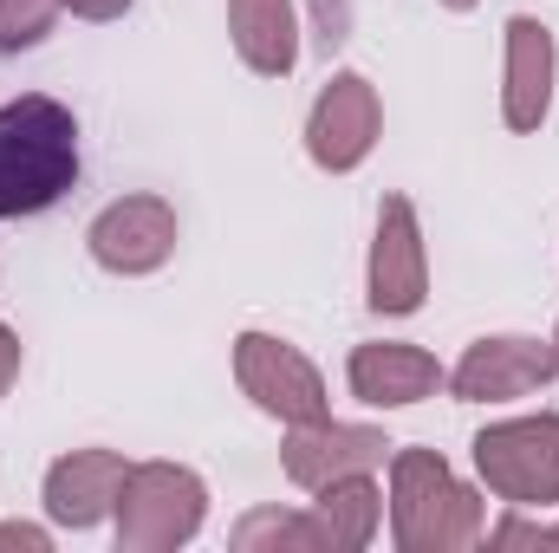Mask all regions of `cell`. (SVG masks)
<instances>
[{
	"mask_svg": "<svg viewBox=\"0 0 559 553\" xmlns=\"http://www.w3.org/2000/svg\"><path fill=\"white\" fill-rule=\"evenodd\" d=\"M79 183V125L59 98L0 105V215H39Z\"/></svg>",
	"mask_w": 559,
	"mask_h": 553,
	"instance_id": "1",
	"label": "cell"
},
{
	"mask_svg": "<svg viewBox=\"0 0 559 553\" xmlns=\"http://www.w3.org/2000/svg\"><path fill=\"white\" fill-rule=\"evenodd\" d=\"M391 528L404 553H455L481 541V495L449 475L436 449H397L391 462Z\"/></svg>",
	"mask_w": 559,
	"mask_h": 553,
	"instance_id": "2",
	"label": "cell"
},
{
	"mask_svg": "<svg viewBox=\"0 0 559 553\" xmlns=\"http://www.w3.org/2000/svg\"><path fill=\"white\" fill-rule=\"evenodd\" d=\"M202 482L176 462H143L131 469L124 495H118V541L131 553H163L182 548L202 528Z\"/></svg>",
	"mask_w": 559,
	"mask_h": 553,
	"instance_id": "3",
	"label": "cell"
},
{
	"mask_svg": "<svg viewBox=\"0 0 559 553\" xmlns=\"http://www.w3.org/2000/svg\"><path fill=\"white\" fill-rule=\"evenodd\" d=\"M475 469L501 502H559V416H521L475 436Z\"/></svg>",
	"mask_w": 559,
	"mask_h": 553,
	"instance_id": "4",
	"label": "cell"
},
{
	"mask_svg": "<svg viewBox=\"0 0 559 553\" xmlns=\"http://www.w3.org/2000/svg\"><path fill=\"white\" fill-rule=\"evenodd\" d=\"M235 378H241V391H248L261 411L286 416V423H319V416H325V385H319V372H312L293 345L267 339V332H241V339H235Z\"/></svg>",
	"mask_w": 559,
	"mask_h": 553,
	"instance_id": "5",
	"label": "cell"
},
{
	"mask_svg": "<svg viewBox=\"0 0 559 553\" xmlns=\"http://www.w3.org/2000/svg\"><path fill=\"white\" fill-rule=\"evenodd\" d=\"M176 248V209L156 196H124L92 222V255L111 274H150Z\"/></svg>",
	"mask_w": 559,
	"mask_h": 553,
	"instance_id": "6",
	"label": "cell"
},
{
	"mask_svg": "<svg viewBox=\"0 0 559 553\" xmlns=\"http://www.w3.org/2000/svg\"><path fill=\"white\" fill-rule=\"evenodd\" d=\"M306 143H312V163L319 169H358L371 156V143H378V92L358 72L332 79L319 92V105H312Z\"/></svg>",
	"mask_w": 559,
	"mask_h": 553,
	"instance_id": "7",
	"label": "cell"
},
{
	"mask_svg": "<svg viewBox=\"0 0 559 553\" xmlns=\"http://www.w3.org/2000/svg\"><path fill=\"white\" fill-rule=\"evenodd\" d=\"M423 293H429V268H423L417 209L404 196H384L378 242H371V306L378 313H417Z\"/></svg>",
	"mask_w": 559,
	"mask_h": 553,
	"instance_id": "8",
	"label": "cell"
},
{
	"mask_svg": "<svg viewBox=\"0 0 559 553\" xmlns=\"http://www.w3.org/2000/svg\"><path fill=\"white\" fill-rule=\"evenodd\" d=\"M384 449L391 443L378 430H358V423H332V416L293 423V436H286V475L299 489H325L338 475H371L384 462Z\"/></svg>",
	"mask_w": 559,
	"mask_h": 553,
	"instance_id": "9",
	"label": "cell"
},
{
	"mask_svg": "<svg viewBox=\"0 0 559 553\" xmlns=\"http://www.w3.org/2000/svg\"><path fill=\"white\" fill-rule=\"evenodd\" d=\"M554 372H559L554 345H534V339H481V345H468V358L455 365V398H468V404L527 398V391H540Z\"/></svg>",
	"mask_w": 559,
	"mask_h": 553,
	"instance_id": "10",
	"label": "cell"
},
{
	"mask_svg": "<svg viewBox=\"0 0 559 553\" xmlns=\"http://www.w3.org/2000/svg\"><path fill=\"white\" fill-rule=\"evenodd\" d=\"M124 482H131L124 456H111V449H72L46 475V515L66 521V528H92V521H105L118 508Z\"/></svg>",
	"mask_w": 559,
	"mask_h": 553,
	"instance_id": "11",
	"label": "cell"
},
{
	"mask_svg": "<svg viewBox=\"0 0 559 553\" xmlns=\"http://www.w3.org/2000/svg\"><path fill=\"white\" fill-rule=\"evenodd\" d=\"M554 105V33L540 20H508V125L534 131Z\"/></svg>",
	"mask_w": 559,
	"mask_h": 553,
	"instance_id": "12",
	"label": "cell"
},
{
	"mask_svg": "<svg viewBox=\"0 0 559 553\" xmlns=\"http://www.w3.org/2000/svg\"><path fill=\"white\" fill-rule=\"evenodd\" d=\"M442 385V365L417 345H358L352 352V391L365 404H417Z\"/></svg>",
	"mask_w": 559,
	"mask_h": 553,
	"instance_id": "13",
	"label": "cell"
},
{
	"mask_svg": "<svg viewBox=\"0 0 559 553\" xmlns=\"http://www.w3.org/2000/svg\"><path fill=\"white\" fill-rule=\"evenodd\" d=\"M228 26L254 72H293V59H299L293 0H228Z\"/></svg>",
	"mask_w": 559,
	"mask_h": 553,
	"instance_id": "14",
	"label": "cell"
},
{
	"mask_svg": "<svg viewBox=\"0 0 559 553\" xmlns=\"http://www.w3.org/2000/svg\"><path fill=\"white\" fill-rule=\"evenodd\" d=\"M312 495H319V528H325V541L338 553L365 548L378 534V489H371V475H338V482H325Z\"/></svg>",
	"mask_w": 559,
	"mask_h": 553,
	"instance_id": "15",
	"label": "cell"
},
{
	"mask_svg": "<svg viewBox=\"0 0 559 553\" xmlns=\"http://www.w3.org/2000/svg\"><path fill=\"white\" fill-rule=\"evenodd\" d=\"M235 548L254 553V548H332V541H325L319 515H274V508H261V515H248L235 528Z\"/></svg>",
	"mask_w": 559,
	"mask_h": 553,
	"instance_id": "16",
	"label": "cell"
},
{
	"mask_svg": "<svg viewBox=\"0 0 559 553\" xmlns=\"http://www.w3.org/2000/svg\"><path fill=\"white\" fill-rule=\"evenodd\" d=\"M59 0H0V52H20V46H39L46 26H52Z\"/></svg>",
	"mask_w": 559,
	"mask_h": 553,
	"instance_id": "17",
	"label": "cell"
},
{
	"mask_svg": "<svg viewBox=\"0 0 559 553\" xmlns=\"http://www.w3.org/2000/svg\"><path fill=\"white\" fill-rule=\"evenodd\" d=\"M495 548H559V528H527V521H508L488 534Z\"/></svg>",
	"mask_w": 559,
	"mask_h": 553,
	"instance_id": "18",
	"label": "cell"
},
{
	"mask_svg": "<svg viewBox=\"0 0 559 553\" xmlns=\"http://www.w3.org/2000/svg\"><path fill=\"white\" fill-rule=\"evenodd\" d=\"M312 13H319V39L325 46L345 39V0H312Z\"/></svg>",
	"mask_w": 559,
	"mask_h": 553,
	"instance_id": "19",
	"label": "cell"
},
{
	"mask_svg": "<svg viewBox=\"0 0 559 553\" xmlns=\"http://www.w3.org/2000/svg\"><path fill=\"white\" fill-rule=\"evenodd\" d=\"M13 378H20V339L0 326V398H7V385H13Z\"/></svg>",
	"mask_w": 559,
	"mask_h": 553,
	"instance_id": "20",
	"label": "cell"
},
{
	"mask_svg": "<svg viewBox=\"0 0 559 553\" xmlns=\"http://www.w3.org/2000/svg\"><path fill=\"white\" fill-rule=\"evenodd\" d=\"M0 548H46V534H39V528H20V521H7V528H0Z\"/></svg>",
	"mask_w": 559,
	"mask_h": 553,
	"instance_id": "21",
	"label": "cell"
},
{
	"mask_svg": "<svg viewBox=\"0 0 559 553\" xmlns=\"http://www.w3.org/2000/svg\"><path fill=\"white\" fill-rule=\"evenodd\" d=\"M72 13H85V20H111V13H124L131 0H66Z\"/></svg>",
	"mask_w": 559,
	"mask_h": 553,
	"instance_id": "22",
	"label": "cell"
},
{
	"mask_svg": "<svg viewBox=\"0 0 559 553\" xmlns=\"http://www.w3.org/2000/svg\"><path fill=\"white\" fill-rule=\"evenodd\" d=\"M442 7H475V0H442Z\"/></svg>",
	"mask_w": 559,
	"mask_h": 553,
	"instance_id": "23",
	"label": "cell"
},
{
	"mask_svg": "<svg viewBox=\"0 0 559 553\" xmlns=\"http://www.w3.org/2000/svg\"><path fill=\"white\" fill-rule=\"evenodd\" d=\"M554 358H559V339H554Z\"/></svg>",
	"mask_w": 559,
	"mask_h": 553,
	"instance_id": "24",
	"label": "cell"
}]
</instances>
